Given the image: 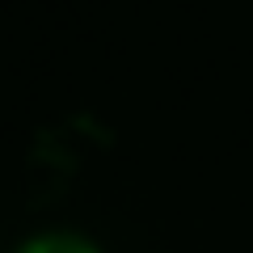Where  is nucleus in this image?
<instances>
[{"instance_id": "obj_1", "label": "nucleus", "mask_w": 253, "mask_h": 253, "mask_svg": "<svg viewBox=\"0 0 253 253\" xmlns=\"http://www.w3.org/2000/svg\"><path fill=\"white\" fill-rule=\"evenodd\" d=\"M26 253H93L89 245L72 241V236H51V241H34Z\"/></svg>"}]
</instances>
